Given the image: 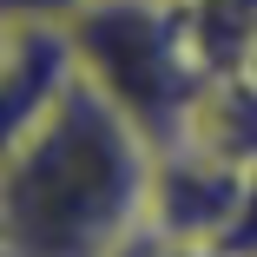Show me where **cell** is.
<instances>
[{
    "label": "cell",
    "mask_w": 257,
    "mask_h": 257,
    "mask_svg": "<svg viewBox=\"0 0 257 257\" xmlns=\"http://www.w3.org/2000/svg\"><path fill=\"white\" fill-rule=\"evenodd\" d=\"M92 7V0H0V14H7V20H79Z\"/></svg>",
    "instance_id": "obj_4"
},
{
    "label": "cell",
    "mask_w": 257,
    "mask_h": 257,
    "mask_svg": "<svg viewBox=\"0 0 257 257\" xmlns=\"http://www.w3.org/2000/svg\"><path fill=\"white\" fill-rule=\"evenodd\" d=\"M86 79L79 40L66 20H7L0 33V106H7V139L33 132L60 99Z\"/></svg>",
    "instance_id": "obj_3"
},
{
    "label": "cell",
    "mask_w": 257,
    "mask_h": 257,
    "mask_svg": "<svg viewBox=\"0 0 257 257\" xmlns=\"http://www.w3.org/2000/svg\"><path fill=\"white\" fill-rule=\"evenodd\" d=\"M159 145L119 99L79 79L33 132L7 139V257H112L152 211Z\"/></svg>",
    "instance_id": "obj_1"
},
{
    "label": "cell",
    "mask_w": 257,
    "mask_h": 257,
    "mask_svg": "<svg viewBox=\"0 0 257 257\" xmlns=\"http://www.w3.org/2000/svg\"><path fill=\"white\" fill-rule=\"evenodd\" d=\"M86 79H99L119 106L152 132V145L185 132L191 99L204 92L191 79V40L172 14V0H92L73 20ZM165 152V145H159Z\"/></svg>",
    "instance_id": "obj_2"
}]
</instances>
